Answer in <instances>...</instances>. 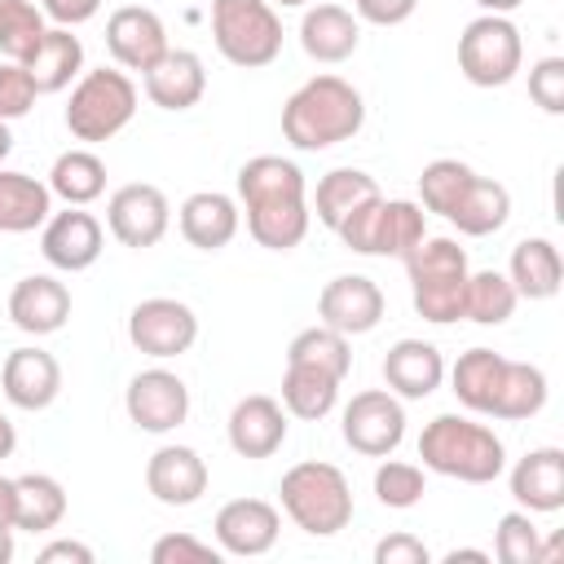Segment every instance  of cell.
Returning a JSON list of instances; mask_svg holds the SVG:
<instances>
[{"label": "cell", "mask_w": 564, "mask_h": 564, "mask_svg": "<svg viewBox=\"0 0 564 564\" xmlns=\"http://www.w3.org/2000/svg\"><path fill=\"white\" fill-rule=\"evenodd\" d=\"M238 212H247V234L264 251L300 247L313 225L304 172L282 154H256L238 167Z\"/></svg>", "instance_id": "cell-1"}, {"label": "cell", "mask_w": 564, "mask_h": 564, "mask_svg": "<svg viewBox=\"0 0 564 564\" xmlns=\"http://www.w3.org/2000/svg\"><path fill=\"white\" fill-rule=\"evenodd\" d=\"M361 123H366V101L339 75L304 79L282 106V137L308 154L330 150L339 141H352L361 132Z\"/></svg>", "instance_id": "cell-2"}, {"label": "cell", "mask_w": 564, "mask_h": 564, "mask_svg": "<svg viewBox=\"0 0 564 564\" xmlns=\"http://www.w3.org/2000/svg\"><path fill=\"white\" fill-rule=\"evenodd\" d=\"M419 458L427 471L463 480V485H489L507 471L502 436L463 414H436L419 436Z\"/></svg>", "instance_id": "cell-3"}, {"label": "cell", "mask_w": 564, "mask_h": 564, "mask_svg": "<svg viewBox=\"0 0 564 564\" xmlns=\"http://www.w3.org/2000/svg\"><path fill=\"white\" fill-rule=\"evenodd\" d=\"M278 498L291 524L304 529L308 538H335L352 520V485L335 463H322V458H304L286 467Z\"/></svg>", "instance_id": "cell-4"}, {"label": "cell", "mask_w": 564, "mask_h": 564, "mask_svg": "<svg viewBox=\"0 0 564 564\" xmlns=\"http://www.w3.org/2000/svg\"><path fill=\"white\" fill-rule=\"evenodd\" d=\"M405 273H410L414 313L423 322L449 326L463 317V286L471 269H467V251L454 238H423L405 256Z\"/></svg>", "instance_id": "cell-5"}, {"label": "cell", "mask_w": 564, "mask_h": 564, "mask_svg": "<svg viewBox=\"0 0 564 564\" xmlns=\"http://www.w3.org/2000/svg\"><path fill=\"white\" fill-rule=\"evenodd\" d=\"M137 115V84L123 70H84L66 101V128L75 141H110L119 137Z\"/></svg>", "instance_id": "cell-6"}, {"label": "cell", "mask_w": 564, "mask_h": 564, "mask_svg": "<svg viewBox=\"0 0 564 564\" xmlns=\"http://www.w3.org/2000/svg\"><path fill=\"white\" fill-rule=\"evenodd\" d=\"M212 40L229 66L260 70L282 53V18L269 0H212Z\"/></svg>", "instance_id": "cell-7"}, {"label": "cell", "mask_w": 564, "mask_h": 564, "mask_svg": "<svg viewBox=\"0 0 564 564\" xmlns=\"http://www.w3.org/2000/svg\"><path fill=\"white\" fill-rule=\"evenodd\" d=\"M524 66L520 26L507 13H480L458 35V70L476 88H502Z\"/></svg>", "instance_id": "cell-8"}, {"label": "cell", "mask_w": 564, "mask_h": 564, "mask_svg": "<svg viewBox=\"0 0 564 564\" xmlns=\"http://www.w3.org/2000/svg\"><path fill=\"white\" fill-rule=\"evenodd\" d=\"M344 445L366 454V458H388L405 441V405L388 388H366L344 405L339 419Z\"/></svg>", "instance_id": "cell-9"}, {"label": "cell", "mask_w": 564, "mask_h": 564, "mask_svg": "<svg viewBox=\"0 0 564 564\" xmlns=\"http://www.w3.org/2000/svg\"><path fill=\"white\" fill-rule=\"evenodd\" d=\"M128 339L137 352L154 357V361H167V357H181L194 348L198 339V317L185 300H172V295H150L141 304H132L128 313Z\"/></svg>", "instance_id": "cell-10"}, {"label": "cell", "mask_w": 564, "mask_h": 564, "mask_svg": "<svg viewBox=\"0 0 564 564\" xmlns=\"http://www.w3.org/2000/svg\"><path fill=\"white\" fill-rule=\"evenodd\" d=\"M106 225L115 234V242L132 247V251H145V247H159L167 225H172V203L159 185H145V181H132V185H119L106 203Z\"/></svg>", "instance_id": "cell-11"}, {"label": "cell", "mask_w": 564, "mask_h": 564, "mask_svg": "<svg viewBox=\"0 0 564 564\" xmlns=\"http://www.w3.org/2000/svg\"><path fill=\"white\" fill-rule=\"evenodd\" d=\"M123 410L128 419L141 427V432H176L185 419H189V388L181 375L163 370V366H150L141 375L128 379V392H123Z\"/></svg>", "instance_id": "cell-12"}, {"label": "cell", "mask_w": 564, "mask_h": 564, "mask_svg": "<svg viewBox=\"0 0 564 564\" xmlns=\"http://www.w3.org/2000/svg\"><path fill=\"white\" fill-rule=\"evenodd\" d=\"M106 247V229L93 212L84 207H66V212H53L44 225H40V251L53 269L62 273H84L97 264Z\"/></svg>", "instance_id": "cell-13"}, {"label": "cell", "mask_w": 564, "mask_h": 564, "mask_svg": "<svg viewBox=\"0 0 564 564\" xmlns=\"http://www.w3.org/2000/svg\"><path fill=\"white\" fill-rule=\"evenodd\" d=\"M317 317L322 326L339 330V335H370L383 322V291L375 278L366 273H339L322 286L317 295Z\"/></svg>", "instance_id": "cell-14"}, {"label": "cell", "mask_w": 564, "mask_h": 564, "mask_svg": "<svg viewBox=\"0 0 564 564\" xmlns=\"http://www.w3.org/2000/svg\"><path fill=\"white\" fill-rule=\"evenodd\" d=\"M216 546L220 555H238V560H251V555H264L273 551L278 533H282V516L273 502L264 498H234L216 511Z\"/></svg>", "instance_id": "cell-15"}, {"label": "cell", "mask_w": 564, "mask_h": 564, "mask_svg": "<svg viewBox=\"0 0 564 564\" xmlns=\"http://www.w3.org/2000/svg\"><path fill=\"white\" fill-rule=\"evenodd\" d=\"M106 48L123 70H150L172 44H167V26L154 9L145 4H123L106 18Z\"/></svg>", "instance_id": "cell-16"}, {"label": "cell", "mask_w": 564, "mask_h": 564, "mask_svg": "<svg viewBox=\"0 0 564 564\" xmlns=\"http://www.w3.org/2000/svg\"><path fill=\"white\" fill-rule=\"evenodd\" d=\"M0 392L18 410H31V414L35 410H48L57 401V392H62V366H57V357L44 352V348H35V344L13 348L4 357V366H0Z\"/></svg>", "instance_id": "cell-17"}, {"label": "cell", "mask_w": 564, "mask_h": 564, "mask_svg": "<svg viewBox=\"0 0 564 564\" xmlns=\"http://www.w3.org/2000/svg\"><path fill=\"white\" fill-rule=\"evenodd\" d=\"M286 427L291 423H286L282 401H273L264 392H251L229 410L225 436H229V449L238 458H273L286 445Z\"/></svg>", "instance_id": "cell-18"}, {"label": "cell", "mask_w": 564, "mask_h": 564, "mask_svg": "<svg viewBox=\"0 0 564 564\" xmlns=\"http://www.w3.org/2000/svg\"><path fill=\"white\" fill-rule=\"evenodd\" d=\"M207 463L189 445H159L145 463V489L163 507H194L207 494Z\"/></svg>", "instance_id": "cell-19"}, {"label": "cell", "mask_w": 564, "mask_h": 564, "mask_svg": "<svg viewBox=\"0 0 564 564\" xmlns=\"http://www.w3.org/2000/svg\"><path fill=\"white\" fill-rule=\"evenodd\" d=\"M9 322L22 335H57L70 322V291L53 273H31L9 291Z\"/></svg>", "instance_id": "cell-20"}, {"label": "cell", "mask_w": 564, "mask_h": 564, "mask_svg": "<svg viewBox=\"0 0 564 564\" xmlns=\"http://www.w3.org/2000/svg\"><path fill=\"white\" fill-rule=\"evenodd\" d=\"M507 485H511V498L520 502V511H529V516L560 511L564 507V449H555V445L529 449L511 467Z\"/></svg>", "instance_id": "cell-21"}, {"label": "cell", "mask_w": 564, "mask_h": 564, "mask_svg": "<svg viewBox=\"0 0 564 564\" xmlns=\"http://www.w3.org/2000/svg\"><path fill=\"white\" fill-rule=\"evenodd\" d=\"M176 225H181V238L198 251H225L234 238H238V225H242V212L229 194L220 189H198L181 203L176 212Z\"/></svg>", "instance_id": "cell-22"}, {"label": "cell", "mask_w": 564, "mask_h": 564, "mask_svg": "<svg viewBox=\"0 0 564 564\" xmlns=\"http://www.w3.org/2000/svg\"><path fill=\"white\" fill-rule=\"evenodd\" d=\"M445 379V357L436 344L427 339H397L383 352V383L388 392H397L401 401H423L441 388Z\"/></svg>", "instance_id": "cell-23"}, {"label": "cell", "mask_w": 564, "mask_h": 564, "mask_svg": "<svg viewBox=\"0 0 564 564\" xmlns=\"http://www.w3.org/2000/svg\"><path fill=\"white\" fill-rule=\"evenodd\" d=\"M145 97L159 106V110H189L203 101L207 93V70H203V57L189 53V48H167L145 75Z\"/></svg>", "instance_id": "cell-24"}, {"label": "cell", "mask_w": 564, "mask_h": 564, "mask_svg": "<svg viewBox=\"0 0 564 564\" xmlns=\"http://www.w3.org/2000/svg\"><path fill=\"white\" fill-rule=\"evenodd\" d=\"M361 44V22L344 9V4H308L300 18V48L322 62V66H339L357 53Z\"/></svg>", "instance_id": "cell-25"}, {"label": "cell", "mask_w": 564, "mask_h": 564, "mask_svg": "<svg viewBox=\"0 0 564 564\" xmlns=\"http://www.w3.org/2000/svg\"><path fill=\"white\" fill-rule=\"evenodd\" d=\"M22 66H26L35 93H62V88H70V79L84 75V44L70 26H48Z\"/></svg>", "instance_id": "cell-26"}, {"label": "cell", "mask_w": 564, "mask_h": 564, "mask_svg": "<svg viewBox=\"0 0 564 564\" xmlns=\"http://www.w3.org/2000/svg\"><path fill=\"white\" fill-rule=\"evenodd\" d=\"M507 278L520 300H555L564 282V264L551 238H520L507 260Z\"/></svg>", "instance_id": "cell-27"}, {"label": "cell", "mask_w": 564, "mask_h": 564, "mask_svg": "<svg viewBox=\"0 0 564 564\" xmlns=\"http://www.w3.org/2000/svg\"><path fill=\"white\" fill-rule=\"evenodd\" d=\"M502 370H507V357L502 352H494V348H467L449 366V392L471 414H494V401H498V388H502Z\"/></svg>", "instance_id": "cell-28"}, {"label": "cell", "mask_w": 564, "mask_h": 564, "mask_svg": "<svg viewBox=\"0 0 564 564\" xmlns=\"http://www.w3.org/2000/svg\"><path fill=\"white\" fill-rule=\"evenodd\" d=\"M445 220L458 234H467V238H489V234H498L511 220V194L494 176H471L467 189H463V198L454 203V212Z\"/></svg>", "instance_id": "cell-29"}, {"label": "cell", "mask_w": 564, "mask_h": 564, "mask_svg": "<svg viewBox=\"0 0 564 564\" xmlns=\"http://www.w3.org/2000/svg\"><path fill=\"white\" fill-rule=\"evenodd\" d=\"M53 216V189L26 172L0 167V234H31Z\"/></svg>", "instance_id": "cell-30"}, {"label": "cell", "mask_w": 564, "mask_h": 564, "mask_svg": "<svg viewBox=\"0 0 564 564\" xmlns=\"http://www.w3.org/2000/svg\"><path fill=\"white\" fill-rule=\"evenodd\" d=\"M66 516V489L48 471H26L13 480V529L48 533Z\"/></svg>", "instance_id": "cell-31"}, {"label": "cell", "mask_w": 564, "mask_h": 564, "mask_svg": "<svg viewBox=\"0 0 564 564\" xmlns=\"http://www.w3.org/2000/svg\"><path fill=\"white\" fill-rule=\"evenodd\" d=\"M339 383L330 370H317V366H304V361H286V375H282V410L291 419H304V423H317L335 410L339 401Z\"/></svg>", "instance_id": "cell-32"}, {"label": "cell", "mask_w": 564, "mask_h": 564, "mask_svg": "<svg viewBox=\"0 0 564 564\" xmlns=\"http://www.w3.org/2000/svg\"><path fill=\"white\" fill-rule=\"evenodd\" d=\"M48 189L66 207H88L106 194V163L93 150H66L48 167Z\"/></svg>", "instance_id": "cell-33"}, {"label": "cell", "mask_w": 564, "mask_h": 564, "mask_svg": "<svg viewBox=\"0 0 564 564\" xmlns=\"http://www.w3.org/2000/svg\"><path fill=\"white\" fill-rule=\"evenodd\" d=\"M379 194V185H375V176L370 172H361V167H335V172H326L322 181H317V194H313V216L326 225V229H335L357 203H366V198H375Z\"/></svg>", "instance_id": "cell-34"}, {"label": "cell", "mask_w": 564, "mask_h": 564, "mask_svg": "<svg viewBox=\"0 0 564 564\" xmlns=\"http://www.w3.org/2000/svg\"><path fill=\"white\" fill-rule=\"evenodd\" d=\"M546 370L533 366V361H507L502 370V388H498V401H494V419H507V423H520V419H533L542 414L546 405Z\"/></svg>", "instance_id": "cell-35"}, {"label": "cell", "mask_w": 564, "mask_h": 564, "mask_svg": "<svg viewBox=\"0 0 564 564\" xmlns=\"http://www.w3.org/2000/svg\"><path fill=\"white\" fill-rule=\"evenodd\" d=\"M520 295L511 286L507 273L498 269H476L467 273V286H463V317H471L476 326H502L511 313H516Z\"/></svg>", "instance_id": "cell-36"}, {"label": "cell", "mask_w": 564, "mask_h": 564, "mask_svg": "<svg viewBox=\"0 0 564 564\" xmlns=\"http://www.w3.org/2000/svg\"><path fill=\"white\" fill-rule=\"evenodd\" d=\"M427 238V212L410 198H383L379 203V234H375V256H397L405 260L419 242Z\"/></svg>", "instance_id": "cell-37"}, {"label": "cell", "mask_w": 564, "mask_h": 564, "mask_svg": "<svg viewBox=\"0 0 564 564\" xmlns=\"http://www.w3.org/2000/svg\"><path fill=\"white\" fill-rule=\"evenodd\" d=\"M48 22L44 9L31 0H4L0 4V57L4 62H26L35 53V44L44 40Z\"/></svg>", "instance_id": "cell-38"}, {"label": "cell", "mask_w": 564, "mask_h": 564, "mask_svg": "<svg viewBox=\"0 0 564 564\" xmlns=\"http://www.w3.org/2000/svg\"><path fill=\"white\" fill-rule=\"evenodd\" d=\"M286 361H304V366H317V370H330L335 379H344L352 370V348H348V335L317 322V326H308L291 339Z\"/></svg>", "instance_id": "cell-39"}, {"label": "cell", "mask_w": 564, "mask_h": 564, "mask_svg": "<svg viewBox=\"0 0 564 564\" xmlns=\"http://www.w3.org/2000/svg\"><path fill=\"white\" fill-rule=\"evenodd\" d=\"M471 176H476V172H471L463 159H432V163L419 172V207H423V212H436V216H449Z\"/></svg>", "instance_id": "cell-40"}, {"label": "cell", "mask_w": 564, "mask_h": 564, "mask_svg": "<svg viewBox=\"0 0 564 564\" xmlns=\"http://www.w3.org/2000/svg\"><path fill=\"white\" fill-rule=\"evenodd\" d=\"M427 494V476L419 463H401V458H383L375 467V498L392 511H410L419 507Z\"/></svg>", "instance_id": "cell-41"}, {"label": "cell", "mask_w": 564, "mask_h": 564, "mask_svg": "<svg viewBox=\"0 0 564 564\" xmlns=\"http://www.w3.org/2000/svg\"><path fill=\"white\" fill-rule=\"evenodd\" d=\"M494 555L502 564H542V538L529 511H507L494 529Z\"/></svg>", "instance_id": "cell-42"}, {"label": "cell", "mask_w": 564, "mask_h": 564, "mask_svg": "<svg viewBox=\"0 0 564 564\" xmlns=\"http://www.w3.org/2000/svg\"><path fill=\"white\" fill-rule=\"evenodd\" d=\"M35 97H40V93H35L26 66H22V62H0V119L13 123V119H22V115H31Z\"/></svg>", "instance_id": "cell-43"}, {"label": "cell", "mask_w": 564, "mask_h": 564, "mask_svg": "<svg viewBox=\"0 0 564 564\" xmlns=\"http://www.w3.org/2000/svg\"><path fill=\"white\" fill-rule=\"evenodd\" d=\"M150 560L154 564H220V546L198 542L194 533H163L150 546Z\"/></svg>", "instance_id": "cell-44"}, {"label": "cell", "mask_w": 564, "mask_h": 564, "mask_svg": "<svg viewBox=\"0 0 564 564\" xmlns=\"http://www.w3.org/2000/svg\"><path fill=\"white\" fill-rule=\"evenodd\" d=\"M529 97L546 115H564V57H542L529 66Z\"/></svg>", "instance_id": "cell-45"}, {"label": "cell", "mask_w": 564, "mask_h": 564, "mask_svg": "<svg viewBox=\"0 0 564 564\" xmlns=\"http://www.w3.org/2000/svg\"><path fill=\"white\" fill-rule=\"evenodd\" d=\"M427 560H432V551L414 533H388L375 546V564H427Z\"/></svg>", "instance_id": "cell-46"}, {"label": "cell", "mask_w": 564, "mask_h": 564, "mask_svg": "<svg viewBox=\"0 0 564 564\" xmlns=\"http://www.w3.org/2000/svg\"><path fill=\"white\" fill-rule=\"evenodd\" d=\"M352 4H357V22L370 26H401L419 9V0H352Z\"/></svg>", "instance_id": "cell-47"}, {"label": "cell", "mask_w": 564, "mask_h": 564, "mask_svg": "<svg viewBox=\"0 0 564 564\" xmlns=\"http://www.w3.org/2000/svg\"><path fill=\"white\" fill-rule=\"evenodd\" d=\"M40 9H44V18L53 22V26H84V22H93L97 18V9H101V0H40Z\"/></svg>", "instance_id": "cell-48"}, {"label": "cell", "mask_w": 564, "mask_h": 564, "mask_svg": "<svg viewBox=\"0 0 564 564\" xmlns=\"http://www.w3.org/2000/svg\"><path fill=\"white\" fill-rule=\"evenodd\" d=\"M40 564H93V546H84L75 538H57L40 551Z\"/></svg>", "instance_id": "cell-49"}, {"label": "cell", "mask_w": 564, "mask_h": 564, "mask_svg": "<svg viewBox=\"0 0 564 564\" xmlns=\"http://www.w3.org/2000/svg\"><path fill=\"white\" fill-rule=\"evenodd\" d=\"M0 529H13V480L0 476Z\"/></svg>", "instance_id": "cell-50"}, {"label": "cell", "mask_w": 564, "mask_h": 564, "mask_svg": "<svg viewBox=\"0 0 564 564\" xmlns=\"http://www.w3.org/2000/svg\"><path fill=\"white\" fill-rule=\"evenodd\" d=\"M445 564H489V551H471V546H454V551H445Z\"/></svg>", "instance_id": "cell-51"}, {"label": "cell", "mask_w": 564, "mask_h": 564, "mask_svg": "<svg viewBox=\"0 0 564 564\" xmlns=\"http://www.w3.org/2000/svg\"><path fill=\"white\" fill-rule=\"evenodd\" d=\"M13 449H18V432H13L9 414H0V458H13Z\"/></svg>", "instance_id": "cell-52"}, {"label": "cell", "mask_w": 564, "mask_h": 564, "mask_svg": "<svg viewBox=\"0 0 564 564\" xmlns=\"http://www.w3.org/2000/svg\"><path fill=\"white\" fill-rule=\"evenodd\" d=\"M485 13H511V9H520L524 0H476Z\"/></svg>", "instance_id": "cell-53"}, {"label": "cell", "mask_w": 564, "mask_h": 564, "mask_svg": "<svg viewBox=\"0 0 564 564\" xmlns=\"http://www.w3.org/2000/svg\"><path fill=\"white\" fill-rule=\"evenodd\" d=\"M13 560V529H0V564Z\"/></svg>", "instance_id": "cell-54"}, {"label": "cell", "mask_w": 564, "mask_h": 564, "mask_svg": "<svg viewBox=\"0 0 564 564\" xmlns=\"http://www.w3.org/2000/svg\"><path fill=\"white\" fill-rule=\"evenodd\" d=\"M9 150H13V132H9V123L0 119V163L9 159Z\"/></svg>", "instance_id": "cell-55"}, {"label": "cell", "mask_w": 564, "mask_h": 564, "mask_svg": "<svg viewBox=\"0 0 564 564\" xmlns=\"http://www.w3.org/2000/svg\"><path fill=\"white\" fill-rule=\"evenodd\" d=\"M269 4H282V9H304L308 0H269Z\"/></svg>", "instance_id": "cell-56"}, {"label": "cell", "mask_w": 564, "mask_h": 564, "mask_svg": "<svg viewBox=\"0 0 564 564\" xmlns=\"http://www.w3.org/2000/svg\"><path fill=\"white\" fill-rule=\"evenodd\" d=\"M0 4H4V0H0Z\"/></svg>", "instance_id": "cell-57"}]
</instances>
